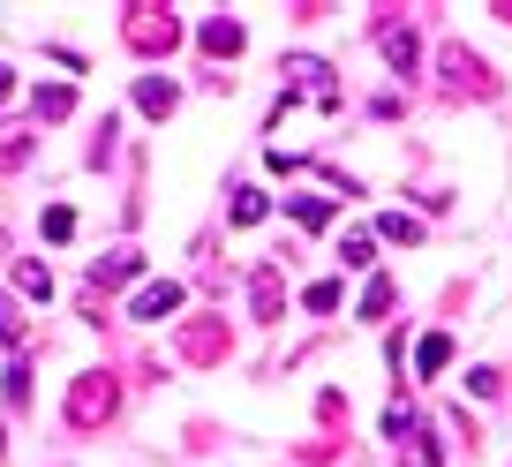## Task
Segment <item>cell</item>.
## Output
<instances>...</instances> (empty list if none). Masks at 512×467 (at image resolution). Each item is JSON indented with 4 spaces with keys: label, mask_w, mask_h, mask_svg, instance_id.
<instances>
[{
    "label": "cell",
    "mask_w": 512,
    "mask_h": 467,
    "mask_svg": "<svg viewBox=\"0 0 512 467\" xmlns=\"http://www.w3.org/2000/svg\"><path fill=\"white\" fill-rule=\"evenodd\" d=\"M8 91H16V76H8V68H0V98H8Z\"/></svg>",
    "instance_id": "24"
},
{
    "label": "cell",
    "mask_w": 512,
    "mask_h": 467,
    "mask_svg": "<svg viewBox=\"0 0 512 467\" xmlns=\"http://www.w3.org/2000/svg\"><path fill=\"white\" fill-rule=\"evenodd\" d=\"M113 407H121V385H113L106 370H83L76 385H68V430H106Z\"/></svg>",
    "instance_id": "1"
},
{
    "label": "cell",
    "mask_w": 512,
    "mask_h": 467,
    "mask_svg": "<svg viewBox=\"0 0 512 467\" xmlns=\"http://www.w3.org/2000/svg\"><path fill=\"white\" fill-rule=\"evenodd\" d=\"M31 106H38V121H68V113H76V91H68V83H53V91L38 83V98H31Z\"/></svg>",
    "instance_id": "11"
},
{
    "label": "cell",
    "mask_w": 512,
    "mask_h": 467,
    "mask_svg": "<svg viewBox=\"0 0 512 467\" xmlns=\"http://www.w3.org/2000/svg\"><path fill=\"white\" fill-rule=\"evenodd\" d=\"M377 46H384V61L400 68V76H415V61H422V38H415V23H400L392 8L377 16Z\"/></svg>",
    "instance_id": "4"
},
{
    "label": "cell",
    "mask_w": 512,
    "mask_h": 467,
    "mask_svg": "<svg viewBox=\"0 0 512 467\" xmlns=\"http://www.w3.org/2000/svg\"><path fill=\"white\" fill-rule=\"evenodd\" d=\"M279 76H287V98H317L324 113L339 106V83H332V68H324V61H309V53H302V61H287Z\"/></svg>",
    "instance_id": "3"
},
{
    "label": "cell",
    "mask_w": 512,
    "mask_h": 467,
    "mask_svg": "<svg viewBox=\"0 0 512 467\" xmlns=\"http://www.w3.org/2000/svg\"><path fill=\"white\" fill-rule=\"evenodd\" d=\"M174 309H181V279H151V287L128 302V317H136V324H166Z\"/></svg>",
    "instance_id": "7"
},
{
    "label": "cell",
    "mask_w": 512,
    "mask_h": 467,
    "mask_svg": "<svg viewBox=\"0 0 512 467\" xmlns=\"http://www.w3.org/2000/svg\"><path fill=\"white\" fill-rule=\"evenodd\" d=\"M302 309H317V317H332V309H339V279H317V287L302 294Z\"/></svg>",
    "instance_id": "20"
},
{
    "label": "cell",
    "mask_w": 512,
    "mask_h": 467,
    "mask_svg": "<svg viewBox=\"0 0 512 467\" xmlns=\"http://www.w3.org/2000/svg\"><path fill=\"white\" fill-rule=\"evenodd\" d=\"M196 38H204V53H226V61L241 53V23H234V16H211L204 31H196Z\"/></svg>",
    "instance_id": "10"
},
{
    "label": "cell",
    "mask_w": 512,
    "mask_h": 467,
    "mask_svg": "<svg viewBox=\"0 0 512 467\" xmlns=\"http://www.w3.org/2000/svg\"><path fill=\"white\" fill-rule=\"evenodd\" d=\"M445 362H452V339H445V332H430V339L415 347V370H422V377H437Z\"/></svg>",
    "instance_id": "13"
},
{
    "label": "cell",
    "mask_w": 512,
    "mask_h": 467,
    "mask_svg": "<svg viewBox=\"0 0 512 467\" xmlns=\"http://www.w3.org/2000/svg\"><path fill=\"white\" fill-rule=\"evenodd\" d=\"M0 339H8V347H23V317H16V302H0Z\"/></svg>",
    "instance_id": "23"
},
{
    "label": "cell",
    "mask_w": 512,
    "mask_h": 467,
    "mask_svg": "<svg viewBox=\"0 0 512 467\" xmlns=\"http://www.w3.org/2000/svg\"><path fill=\"white\" fill-rule=\"evenodd\" d=\"M287 211H294V219L309 226V234H317V226L332 219V196H287Z\"/></svg>",
    "instance_id": "15"
},
{
    "label": "cell",
    "mask_w": 512,
    "mask_h": 467,
    "mask_svg": "<svg viewBox=\"0 0 512 467\" xmlns=\"http://www.w3.org/2000/svg\"><path fill=\"white\" fill-rule=\"evenodd\" d=\"M31 151H38V136H8V144H0V174H16V166H31Z\"/></svg>",
    "instance_id": "18"
},
{
    "label": "cell",
    "mask_w": 512,
    "mask_h": 467,
    "mask_svg": "<svg viewBox=\"0 0 512 467\" xmlns=\"http://www.w3.org/2000/svg\"><path fill=\"white\" fill-rule=\"evenodd\" d=\"M16 287L31 294V302H53V272L46 264H16Z\"/></svg>",
    "instance_id": "16"
},
{
    "label": "cell",
    "mask_w": 512,
    "mask_h": 467,
    "mask_svg": "<svg viewBox=\"0 0 512 467\" xmlns=\"http://www.w3.org/2000/svg\"><path fill=\"white\" fill-rule=\"evenodd\" d=\"M38 226H46V242H68V234H76V211H68V204H46V219H38Z\"/></svg>",
    "instance_id": "19"
},
{
    "label": "cell",
    "mask_w": 512,
    "mask_h": 467,
    "mask_svg": "<svg viewBox=\"0 0 512 467\" xmlns=\"http://www.w3.org/2000/svg\"><path fill=\"white\" fill-rule=\"evenodd\" d=\"M136 106H144L151 121H166V113L181 106V91H174V83H166V76H144V83H136Z\"/></svg>",
    "instance_id": "9"
},
{
    "label": "cell",
    "mask_w": 512,
    "mask_h": 467,
    "mask_svg": "<svg viewBox=\"0 0 512 467\" xmlns=\"http://www.w3.org/2000/svg\"><path fill=\"white\" fill-rule=\"evenodd\" d=\"M249 302H256L264 324H279V309H287V279H279V264H264V272L249 279Z\"/></svg>",
    "instance_id": "8"
},
{
    "label": "cell",
    "mask_w": 512,
    "mask_h": 467,
    "mask_svg": "<svg viewBox=\"0 0 512 467\" xmlns=\"http://www.w3.org/2000/svg\"><path fill=\"white\" fill-rule=\"evenodd\" d=\"M226 347H234V339H226L219 317H189L181 324V362H226Z\"/></svg>",
    "instance_id": "6"
},
{
    "label": "cell",
    "mask_w": 512,
    "mask_h": 467,
    "mask_svg": "<svg viewBox=\"0 0 512 467\" xmlns=\"http://www.w3.org/2000/svg\"><path fill=\"white\" fill-rule=\"evenodd\" d=\"M264 219V189H234V226H256Z\"/></svg>",
    "instance_id": "21"
},
{
    "label": "cell",
    "mask_w": 512,
    "mask_h": 467,
    "mask_svg": "<svg viewBox=\"0 0 512 467\" xmlns=\"http://www.w3.org/2000/svg\"><path fill=\"white\" fill-rule=\"evenodd\" d=\"M339 264H354V272H369V264H377V242H369V234H347V242H339Z\"/></svg>",
    "instance_id": "17"
},
{
    "label": "cell",
    "mask_w": 512,
    "mask_h": 467,
    "mask_svg": "<svg viewBox=\"0 0 512 467\" xmlns=\"http://www.w3.org/2000/svg\"><path fill=\"white\" fill-rule=\"evenodd\" d=\"M0 392H8V407H31V362H8V370H0Z\"/></svg>",
    "instance_id": "12"
},
{
    "label": "cell",
    "mask_w": 512,
    "mask_h": 467,
    "mask_svg": "<svg viewBox=\"0 0 512 467\" xmlns=\"http://www.w3.org/2000/svg\"><path fill=\"white\" fill-rule=\"evenodd\" d=\"M445 91H460V98H467V91H475V98H497V76H490L467 46H445Z\"/></svg>",
    "instance_id": "5"
},
{
    "label": "cell",
    "mask_w": 512,
    "mask_h": 467,
    "mask_svg": "<svg viewBox=\"0 0 512 467\" xmlns=\"http://www.w3.org/2000/svg\"><path fill=\"white\" fill-rule=\"evenodd\" d=\"M384 309H392V279H369L362 287V317H384Z\"/></svg>",
    "instance_id": "22"
},
{
    "label": "cell",
    "mask_w": 512,
    "mask_h": 467,
    "mask_svg": "<svg viewBox=\"0 0 512 467\" xmlns=\"http://www.w3.org/2000/svg\"><path fill=\"white\" fill-rule=\"evenodd\" d=\"M377 234H384V242H407V249H415V242H422V219H407V211H384Z\"/></svg>",
    "instance_id": "14"
},
{
    "label": "cell",
    "mask_w": 512,
    "mask_h": 467,
    "mask_svg": "<svg viewBox=\"0 0 512 467\" xmlns=\"http://www.w3.org/2000/svg\"><path fill=\"white\" fill-rule=\"evenodd\" d=\"M121 38L136 53H174L181 46V23H174V8H121Z\"/></svg>",
    "instance_id": "2"
}]
</instances>
